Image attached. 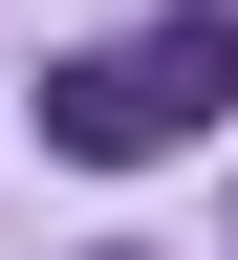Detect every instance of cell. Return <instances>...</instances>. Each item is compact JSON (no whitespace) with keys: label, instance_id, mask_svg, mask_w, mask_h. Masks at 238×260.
<instances>
[{"label":"cell","instance_id":"1","mask_svg":"<svg viewBox=\"0 0 238 260\" xmlns=\"http://www.w3.org/2000/svg\"><path fill=\"white\" fill-rule=\"evenodd\" d=\"M217 109H238V0L130 22V44H87V65H44V152H87V174H152V152H195Z\"/></svg>","mask_w":238,"mask_h":260}]
</instances>
